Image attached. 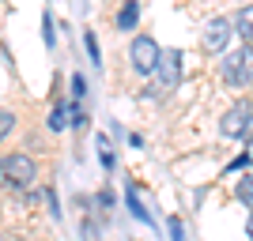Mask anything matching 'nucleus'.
<instances>
[{
  "instance_id": "nucleus-1",
  "label": "nucleus",
  "mask_w": 253,
  "mask_h": 241,
  "mask_svg": "<svg viewBox=\"0 0 253 241\" xmlns=\"http://www.w3.org/2000/svg\"><path fill=\"white\" fill-rule=\"evenodd\" d=\"M34 177H38L34 158H27V155H4L0 158V185L4 189H31Z\"/></svg>"
},
{
  "instance_id": "nucleus-2",
  "label": "nucleus",
  "mask_w": 253,
  "mask_h": 241,
  "mask_svg": "<svg viewBox=\"0 0 253 241\" xmlns=\"http://www.w3.org/2000/svg\"><path fill=\"white\" fill-rule=\"evenodd\" d=\"M128 61H132V72L151 75V72H155V61H159V45H155V38H148V34H136V38H132V45H128Z\"/></svg>"
},
{
  "instance_id": "nucleus-3",
  "label": "nucleus",
  "mask_w": 253,
  "mask_h": 241,
  "mask_svg": "<svg viewBox=\"0 0 253 241\" xmlns=\"http://www.w3.org/2000/svg\"><path fill=\"white\" fill-rule=\"evenodd\" d=\"M250 128H253V105L250 102H238L234 109H227L223 121H219V132H223V136H231V139L250 136Z\"/></svg>"
},
{
  "instance_id": "nucleus-4",
  "label": "nucleus",
  "mask_w": 253,
  "mask_h": 241,
  "mask_svg": "<svg viewBox=\"0 0 253 241\" xmlns=\"http://www.w3.org/2000/svg\"><path fill=\"white\" fill-rule=\"evenodd\" d=\"M155 75H159V87H163V91H174L178 79H181V53L178 49H159Z\"/></svg>"
},
{
  "instance_id": "nucleus-5",
  "label": "nucleus",
  "mask_w": 253,
  "mask_h": 241,
  "mask_svg": "<svg viewBox=\"0 0 253 241\" xmlns=\"http://www.w3.org/2000/svg\"><path fill=\"white\" fill-rule=\"evenodd\" d=\"M223 79H227V87H246L253 79L250 72V49H238L231 53V57H223Z\"/></svg>"
},
{
  "instance_id": "nucleus-6",
  "label": "nucleus",
  "mask_w": 253,
  "mask_h": 241,
  "mask_svg": "<svg viewBox=\"0 0 253 241\" xmlns=\"http://www.w3.org/2000/svg\"><path fill=\"white\" fill-rule=\"evenodd\" d=\"M231 34H234V27L227 19H208V27H204V34H201V45H204V53H227V42H231Z\"/></svg>"
},
{
  "instance_id": "nucleus-7",
  "label": "nucleus",
  "mask_w": 253,
  "mask_h": 241,
  "mask_svg": "<svg viewBox=\"0 0 253 241\" xmlns=\"http://www.w3.org/2000/svg\"><path fill=\"white\" fill-rule=\"evenodd\" d=\"M136 19H140V4H136V0H125V4H121V11H117L114 31H132V27H136Z\"/></svg>"
},
{
  "instance_id": "nucleus-8",
  "label": "nucleus",
  "mask_w": 253,
  "mask_h": 241,
  "mask_svg": "<svg viewBox=\"0 0 253 241\" xmlns=\"http://www.w3.org/2000/svg\"><path fill=\"white\" fill-rule=\"evenodd\" d=\"M234 31H238V38H246V42H253V4H246V8H238V15H234L231 23Z\"/></svg>"
},
{
  "instance_id": "nucleus-9",
  "label": "nucleus",
  "mask_w": 253,
  "mask_h": 241,
  "mask_svg": "<svg viewBox=\"0 0 253 241\" xmlns=\"http://www.w3.org/2000/svg\"><path fill=\"white\" fill-rule=\"evenodd\" d=\"M125 200H128V211H132V219H140V222H148V226H151V215H148V207L140 204V192L132 189V185L125 189Z\"/></svg>"
},
{
  "instance_id": "nucleus-10",
  "label": "nucleus",
  "mask_w": 253,
  "mask_h": 241,
  "mask_svg": "<svg viewBox=\"0 0 253 241\" xmlns=\"http://www.w3.org/2000/svg\"><path fill=\"white\" fill-rule=\"evenodd\" d=\"M49 128H53V132H64V128H68V109H64L61 102L49 109Z\"/></svg>"
},
{
  "instance_id": "nucleus-11",
  "label": "nucleus",
  "mask_w": 253,
  "mask_h": 241,
  "mask_svg": "<svg viewBox=\"0 0 253 241\" xmlns=\"http://www.w3.org/2000/svg\"><path fill=\"white\" fill-rule=\"evenodd\" d=\"M84 45H87V57H91V64H95V68H102V57H98V38H95V31H84Z\"/></svg>"
},
{
  "instance_id": "nucleus-12",
  "label": "nucleus",
  "mask_w": 253,
  "mask_h": 241,
  "mask_svg": "<svg viewBox=\"0 0 253 241\" xmlns=\"http://www.w3.org/2000/svg\"><path fill=\"white\" fill-rule=\"evenodd\" d=\"M98 158H102V170L110 173L114 170V151H110V139L106 136H98Z\"/></svg>"
},
{
  "instance_id": "nucleus-13",
  "label": "nucleus",
  "mask_w": 253,
  "mask_h": 241,
  "mask_svg": "<svg viewBox=\"0 0 253 241\" xmlns=\"http://www.w3.org/2000/svg\"><path fill=\"white\" fill-rule=\"evenodd\" d=\"M68 125H72V128H84V125H87V109H84L80 102L68 109Z\"/></svg>"
},
{
  "instance_id": "nucleus-14",
  "label": "nucleus",
  "mask_w": 253,
  "mask_h": 241,
  "mask_svg": "<svg viewBox=\"0 0 253 241\" xmlns=\"http://www.w3.org/2000/svg\"><path fill=\"white\" fill-rule=\"evenodd\" d=\"M11 128H15V113H11V109H0V139L8 136Z\"/></svg>"
},
{
  "instance_id": "nucleus-15",
  "label": "nucleus",
  "mask_w": 253,
  "mask_h": 241,
  "mask_svg": "<svg viewBox=\"0 0 253 241\" xmlns=\"http://www.w3.org/2000/svg\"><path fill=\"white\" fill-rule=\"evenodd\" d=\"M238 200H246V204L253 207V177H242V181H238Z\"/></svg>"
},
{
  "instance_id": "nucleus-16",
  "label": "nucleus",
  "mask_w": 253,
  "mask_h": 241,
  "mask_svg": "<svg viewBox=\"0 0 253 241\" xmlns=\"http://www.w3.org/2000/svg\"><path fill=\"white\" fill-rule=\"evenodd\" d=\"M42 38H45V45L53 49V15H42Z\"/></svg>"
},
{
  "instance_id": "nucleus-17",
  "label": "nucleus",
  "mask_w": 253,
  "mask_h": 241,
  "mask_svg": "<svg viewBox=\"0 0 253 241\" xmlns=\"http://www.w3.org/2000/svg\"><path fill=\"white\" fill-rule=\"evenodd\" d=\"M95 204H98V207H114V192H110V189H102V192L95 196Z\"/></svg>"
},
{
  "instance_id": "nucleus-18",
  "label": "nucleus",
  "mask_w": 253,
  "mask_h": 241,
  "mask_svg": "<svg viewBox=\"0 0 253 241\" xmlns=\"http://www.w3.org/2000/svg\"><path fill=\"white\" fill-rule=\"evenodd\" d=\"M84 91H87V79H84V75H72V95L84 98Z\"/></svg>"
},
{
  "instance_id": "nucleus-19",
  "label": "nucleus",
  "mask_w": 253,
  "mask_h": 241,
  "mask_svg": "<svg viewBox=\"0 0 253 241\" xmlns=\"http://www.w3.org/2000/svg\"><path fill=\"white\" fill-rule=\"evenodd\" d=\"M170 238H185V226L178 219H170Z\"/></svg>"
},
{
  "instance_id": "nucleus-20",
  "label": "nucleus",
  "mask_w": 253,
  "mask_h": 241,
  "mask_svg": "<svg viewBox=\"0 0 253 241\" xmlns=\"http://www.w3.org/2000/svg\"><path fill=\"white\" fill-rule=\"evenodd\" d=\"M246 234L253 238V211H250V222H246Z\"/></svg>"
},
{
  "instance_id": "nucleus-21",
  "label": "nucleus",
  "mask_w": 253,
  "mask_h": 241,
  "mask_svg": "<svg viewBox=\"0 0 253 241\" xmlns=\"http://www.w3.org/2000/svg\"><path fill=\"white\" fill-rule=\"evenodd\" d=\"M250 72H253V49H250Z\"/></svg>"
}]
</instances>
